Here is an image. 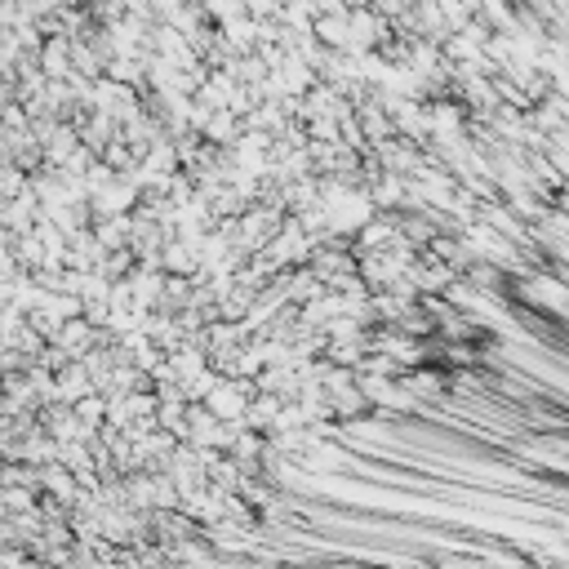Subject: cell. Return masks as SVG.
Wrapping results in <instances>:
<instances>
[{
	"mask_svg": "<svg viewBox=\"0 0 569 569\" xmlns=\"http://www.w3.org/2000/svg\"><path fill=\"white\" fill-rule=\"evenodd\" d=\"M94 392V378L85 374V365L81 361H72V365H58V374H54V396L63 405H76L81 396Z\"/></svg>",
	"mask_w": 569,
	"mask_h": 569,
	"instance_id": "6da1fadb",
	"label": "cell"
},
{
	"mask_svg": "<svg viewBox=\"0 0 569 569\" xmlns=\"http://www.w3.org/2000/svg\"><path fill=\"white\" fill-rule=\"evenodd\" d=\"M223 36H227V45H232V54H254L258 18H249L245 9H241V14H232V18H223Z\"/></svg>",
	"mask_w": 569,
	"mask_h": 569,
	"instance_id": "7a4b0ae2",
	"label": "cell"
},
{
	"mask_svg": "<svg viewBox=\"0 0 569 569\" xmlns=\"http://www.w3.org/2000/svg\"><path fill=\"white\" fill-rule=\"evenodd\" d=\"M201 134L209 138V143H218V147H232L236 138H241V116H232L227 107H218V112H209V121L201 125Z\"/></svg>",
	"mask_w": 569,
	"mask_h": 569,
	"instance_id": "3957f363",
	"label": "cell"
},
{
	"mask_svg": "<svg viewBox=\"0 0 569 569\" xmlns=\"http://www.w3.org/2000/svg\"><path fill=\"white\" fill-rule=\"evenodd\" d=\"M41 72H49L54 81H63V76H72V36H58L54 45L41 49Z\"/></svg>",
	"mask_w": 569,
	"mask_h": 569,
	"instance_id": "277c9868",
	"label": "cell"
},
{
	"mask_svg": "<svg viewBox=\"0 0 569 569\" xmlns=\"http://www.w3.org/2000/svg\"><path fill=\"white\" fill-rule=\"evenodd\" d=\"M312 36L321 41L325 49H347V9L343 14H321L312 18Z\"/></svg>",
	"mask_w": 569,
	"mask_h": 569,
	"instance_id": "5b68a950",
	"label": "cell"
},
{
	"mask_svg": "<svg viewBox=\"0 0 569 569\" xmlns=\"http://www.w3.org/2000/svg\"><path fill=\"white\" fill-rule=\"evenodd\" d=\"M476 5H481V0H441V23H445V32H458V27L463 23H472L476 18Z\"/></svg>",
	"mask_w": 569,
	"mask_h": 569,
	"instance_id": "8992f818",
	"label": "cell"
}]
</instances>
